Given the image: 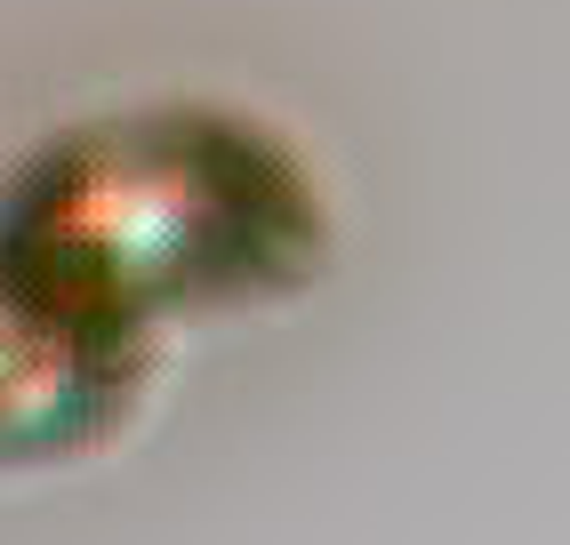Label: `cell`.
I'll list each match as a JSON object with an SVG mask.
<instances>
[{"label": "cell", "instance_id": "7a4b0ae2", "mask_svg": "<svg viewBox=\"0 0 570 545\" xmlns=\"http://www.w3.org/2000/svg\"><path fill=\"white\" fill-rule=\"evenodd\" d=\"M121 337L57 305L32 272L0 257V465L65 457L121 409Z\"/></svg>", "mask_w": 570, "mask_h": 545}, {"label": "cell", "instance_id": "6da1fadb", "mask_svg": "<svg viewBox=\"0 0 570 545\" xmlns=\"http://www.w3.org/2000/svg\"><path fill=\"white\" fill-rule=\"evenodd\" d=\"M322 209L289 152L225 112H129L32 152L0 257L81 321L129 337L314 272Z\"/></svg>", "mask_w": 570, "mask_h": 545}]
</instances>
